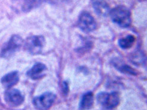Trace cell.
I'll use <instances>...</instances> for the list:
<instances>
[{"label": "cell", "mask_w": 147, "mask_h": 110, "mask_svg": "<svg viewBox=\"0 0 147 110\" xmlns=\"http://www.w3.org/2000/svg\"><path fill=\"white\" fill-rule=\"evenodd\" d=\"M136 40L135 36L129 35L124 38H121L118 41V44L120 47L123 49H129L131 48L134 44Z\"/></svg>", "instance_id": "obj_12"}, {"label": "cell", "mask_w": 147, "mask_h": 110, "mask_svg": "<svg viewBox=\"0 0 147 110\" xmlns=\"http://www.w3.org/2000/svg\"><path fill=\"white\" fill-rule=\"evenodd\" d=\"M92 4L98 15L106 16L110 13L109 6L105 0H92Z\"/></svg>", "instance_id": "obj_10"}, {"label": "cell", "mask_w": 147, "mask_h": 110, "mask_svg": "<svg viewBox=\"0 0 147 110\" xmlns=\"http://www.w3.org/2000/svg\"><path fill=\"white\" fill-rule=\"evenodd\" d=\"M23 44L22 38L17 35H12L10 40L3 47L0 56L3 58H8L15 54L21 47Z\"/></svg>", "instance_id": "obj_4"}, {"label": "cell", "mask_w": 147, "mask_h": 110, "mask_svg": "<svg viewBox=\"0 0 147 110\" xmlns=\"http://www.w3.org/2000/svg\"><path fill=\"white\" fill-rule=\"evenodd\" d=\"M114 66H115L117 68L123 73L133 75H136L138 74L137 71L135 69L129 66L128 65L118 63V64L114 63Z\"/></svg>", "instance_id": "obj_14"}, {"label": "cell", "mask_w": 147, "mask_h": 110, "mask_svg": "<svg viewBox=\"0 0 147 110\" xmlns=\"http://www.w3.org/2000/svg\"><path fill=\"white\" fill-rule=\"evenodd\" d=\"M94 102V95L91 92L85 93L81 99L79 103L80 109H90Z\"/></svg>", "instance_id": "obj_11"}, {"label": "cell", "mask_w": 147, "mask_h": 110, "mask_svg": "<svg viewBox=\"0 0 147 110\" xmlns=\"http://www.w3.org/2000/svg\"><path fill=\"white\" fill-rule=\"evenodd\" d=\"M45 39L42 35H34L26 38L24 43L25 50L32 55L40 53L45 45Z\"/></svg>", "instance_id": "obj_3"}, {"label": "cell", "mask_w": 147, "mask_h": 110, "mask_svg": "<svg viewBox=\"0 0 147 110\" xmlns=\"http://www.w3.org/2000/svg\"><path fill=\"white\" fill-rule=\"evenodd\" d=\"M4 100L10 107H16L21 105L24 101V96L18 89H9L4 93Z\"/></svg>", "instance_id": "obj_7"}, {"label": "cell", "mask_w": 147, "mask_h": 110, "mask_svg": "<svg viewBox=\"0 0 147 110\" xmlns=\"http://www.w3.org/2000/svg\"><path fill=\"white\" fill-rule=\"evenodd\" d=\"M99 104L103 109H112L116 108L120 102L119 93L112 92L111 93L100 92L97 96Z\"/></svg>", "instance_id": "obj_2"}, {"label": "cell", "mask_w": 147, "mask_h": 110, "mask_svg": "<svg viewBox=\"0 0 147 110\" xmlns=\"http://www.w3.org/2000/svg\"><path fill=\"white\" fill-rule=\"evenodd\" d=\"M43 0H24L22 10L25 12H28L34 9L40 5Z\"/></svg>", "instance_id": "obj_13"}, {"label": "cell", "mask_w": 147, "mask_h": 110, "mask_svg": "<svg viewBox=\"0 0 147 110\" xmlns=\"http://www.w3.org/2000/svg\"><path fill=\"white\" fill-rule=\"evenodd\" d=\"M112 21L122 28L129 27L131 23V13L124 6L119 5L110 11Z\"/></svg>", "instance_id": "obj_1"}, {"label": "cell", "mask_w": 147, "mask_h": 110, "mask_svg": "<svg viewBox=\"0 0 147 110\" xmlns=\"http://www.w3.org/2000/svg\"><path fill=\"white\" fill-rule=\"evenodd\" d=\"M19 73L18 71H12L2 77L1 83L5 89H9L15 86L19 82Z\"/></svg>", "instance_id": "obj_9"}, {"label": "cell", "mask_w": 147, "mask_h": 110, "mask_svg": "<svg viewBox=\"0 0 147 110\" xmlns=\"http://www.w3.org/2000/svg\"><path fill=\"white\" fill-rule=\"evenodd\" d=\"M47 67L42 63H37L28 71L27 76L32 80H37L42 79L46 75Z\"/></svg>", "instance_id": "obj_8"}, {"label": "cell", "mask_w": 147, "mask_h": 110, "mask_svg": "<svg viewBox=\"0 0 147 110\" xmlns=\"http://www.w3.org/2000/svg\"><path fill=\"white\" fill-rule=\"evenodd\" d=\"M56 99V95L51 92H46L35 97L32 100L33 105L38 109L50 108Z\"/></svg>", "instance_id": "obj_5"}, {"label": "cell", "mask_w": 147, "mask_h": 110, "mask_svg": "<svg viewBox=\"0 0 147 110\" xmlns=\"http://www.w3.org/2000/svg\"><path fill=\"white\" fill-rule=\"evenodd\" d=\"M78 25L82 31L85 32H90L96 30L97 23L92 16L88 12H83L80 15Z\"/></svg>", "instance_id": "obj_6"}, {"label": "cell", "mask_w": 147, "mask_h": 110, "mask_svg": "<svg viewBox=\"0 0 147 110\" xmlns=\"http://www.w3.org/2000/svg\"><path fill=\"white\" fill-rule=\"evenodd\" d=\"M55 1L58 2H65V1H67L68 0H55Z\"/></svg>", "instance_id": "obj_16"}, {"label": "cell", "mask_w": 147, "mask_h": 110, "mask_svg": "<svg viewBox=\"0 0 147 110\" xmlns=\"http://www.w3.org/2000/svg\"><path fill=\"white\" fill-rule=\"evenodd\" d=\"M63 90L64 94L67 95L68 93L69 92V85L68 83L67 82H64L63 83Z\"/></svg>", "instance_id": "obj_15"}]
</instances>
